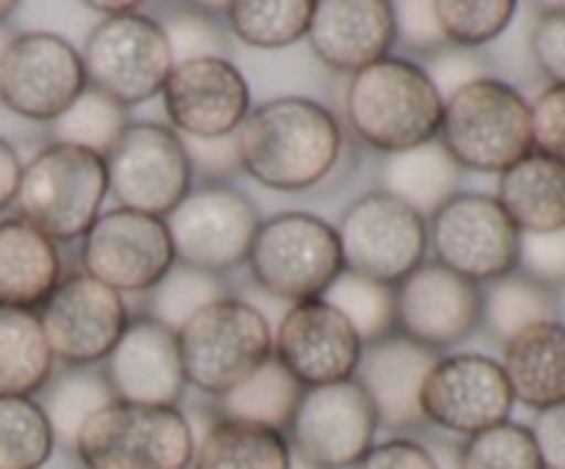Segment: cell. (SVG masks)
Returning <instances> with one entry per match:
<instances>
[{
  "label": "cell",
  "mask_w": 565,
  "mask_h": 469,
  "mask_svg": "<svg viewBox=\"0 0 565 469\" xmlns=\"http://www.w3.org/2000/svg\"><path fill=\"white\" fill-rule=\"evenodd\" d=\"M522 232L491 193L458 191L428 218L434 263L475 285H491L519 270Z\"/></svg>",
  "instance_id": "30bf717a"
},
{
  "label": "cell",
  "mask_w": 565,
  "mask_h": 469,
  "mask_svg": "<svg viewBox=\"0 0 565 469\" xmlns=\"http://www.w3.org/2000/svg\"><path fill=\"white\" fill-rule=\"evenodd\" d=\"M397 331L441 353L483 329V287L439 263H423L395 287Z\"/></svg>",
  "instance_id": "ffe728a7"
},
{
  "label": "cell",
  "mask_w": 565,
  "mask_h": 469,
  "mask_svg": "<svg viewBox=\"0 0 565 469\" xmlns=\"http://www.w3.org/2000/svg\"><path fill=\"white\" fill-rule=\"evenodd\" d=\"M497 202L522 235L565 230V163L533 149L500 174Z\"/></svg>",
  "instance_id": "484cf974"
},
{
  "label": "cell",
  "mask_w": 565,
  "mask_h": 469,
  "mask_svg": "<svg viewBox=\"0 0 565 469\" xmlns=\"http://www.w3.org/2000/svg\"><path fill=\"white\" fill-rule=\"evenodd\" d=\"M458 469H546L535 436L522 423H500L458 447Z\"/></svg>",
  "instance_id": "f35d334b"
},
{
  "label": "cell",
  "mask_w": 565,
  "mask_h": 469,
  "mask_svg": "<svg viewBox=\"0 0 565 469\" xmlns=\"http://www.w3.org/2000/svg\"><path fill=\"white\" fill-rule=\"evenodd\" d=\"M55 436L33 397H0V469H42L53 458Z\"/></svg>",
  "instance_id": "836d02e7"
},
{
  "label": "cell",
  "mask_w": 565,
  "mask_h": 469,
  "mask_svg": "<svg viewBox=\"0 0 565 469\" xmlns=\"http://www.w3.org/2000/svg\"><path fill=\"white\" fill-rule=\"evenodd\" d=\"M241 169L279 193L318 188L337 169L345 136L334 110L309 97L259 103L235 132Z\"/></svg>",
  "instance_id": "6da1fadb"
},
{
  "label": "cell",
  "mask_w": 565,
  "mask_h": 469,
  "mask_svg": "<svg viewBox=\"0 0 565 469\" xmlns=\"http://www.w3.org/2000/svg\"><path fill=\"white\" fill-rule=\"evenodd\" d=\"M22 180V160L17 149L0 136V213L17 202Z\"/></svg>",
  "instance_id": "681fc988"
},
{
  "label": "cell",
  "mask_w": 565,
  "mask_h": 469,
  "mask_svg": "<svg viewBox=\"0 0 565 469\" xmlns=\"http://www.w3.org/2000/svg\"><path fill=\"white\" fill-rule=\"evenodd\" d=\"M114 401L108 381L99 367H66L61 375H53L44 386V397L39 406L47 414L53 428L55 445L72 450L83 425L103 406Z\"/></svg>",
  "instance_id": "4dcf8cb0"
},
{
  "label": "cell",
  "mask_w": 565,
  "mask_h": 469,
  "mask_svg": "<svg viewBox=\"0 0 565 469\" xmlns=\"http://www.w3.org/2000/svg\"><path fill=\"white\" fill-rule=\"evenodd\" d=\"M36 315L55 362L66 367L103 364L130 323L125 298L83 270L64 276Z\"/></svg>",
  "instance_id": "2e32d148"
},
{
  "label": "cell",
  "mask_w": 565,
  "mask_h": 469,
  "mask_svg": "<svg viewBox=\"0 0 565 469\" xmlns=\"http://www.w3.org/2000/svg\"><path fill=\"white\" fill-rule=\"evenodd\" d=\"M430 58H434V66L425 72H428L430 81L436 83V88L441 92V97H450V94L456 92V88H461L463 83L480 77V66L469 50L445 47V50H439L436 55H430Z\"/></svg>",
  "instance_id": "bcb514c9"
},
{
  "label": "cell",
  "mask_w": 565,
  "mask_h": 469,
  "mask_svg": "<svg viewBox=\"0 0 565 469\" xmlns=\"http://www.w3.org/2000/svg\"><path fill=\"white\" fill-rule=\"evenodd\" d=\"M81 58L88 86L108 94L121 108L158 97L174 70L169 36L149 14L103 20L88 33Z\"/></svg>",
  "instance_id": "8fae6325"
},
{
  "label": "cell",
  "mask_w": 565,
  "mask_h": 469,
  "mask_svg": "<svg viewBox=\"0 0 565 469\" xmlns=\"http://www.w3.org/2000/svg\"><path fill=\"white\" fill-rule=\"evenodd\" d=\"M14 39V31H9L6 25H0V58H3L6 47H9V42Z\"/></svg>",
  "instance_id": "f5cc1de1"
},
{
  "label": "cell",
  "mask_w": 565,
  "mask_h": 469,
  "mask_svg": "<svg viewBox=\"0 0 565 469\" xmlns=\"http://www.w3.org/2000/svg\"><path fill=\"white\" fill-rule=\"evenodd\" d=\"M315 0H235L224 6L230 31L257 50H279L307 39Z\"/></svg>",
  "instance_id": "1f68e13d"
},
{
  "label": "cell",
  "mask_w": 565,
  "mask_h": 469,
  "mask_svg": "<svg viewBox=\"0 0 565 469\" xmlns=\"http://www.w3.org/2000/svg\"><path fill=\"white\" fill-rule=\"evenodd\" d=\"M191 158L193 171H207L210 180L230 174V171L241 169V158H237V141L235 136L230 138H213V141H196V138H182Z\"/></svg>",
  "instance_id": "7dc6e473"
},
{
  "label": "cell",
  "mask_w": 565,
  "mask_h": 469,
  "mask_svg": "<svg viewBox=\"0 0 565 469\" xmlns=\"http://www.w3.org/2000/svg\"><path fill=\"white\" fill-rule=\"evenodd\" d=\"M530 50L552 86H565V6H550L535 20Z\"/></svg>",
  "instance_id": "b9f144b4"
},
{
  "label": "cell",
  "mask_w": 565,
  "mask_h": 469,
  "mask_svg": "<svg viewBox=\"0 0 565 469\" xmlns=\"http://www.w3.org/2000/svg\"><path fill=\"white\" fill-rule=\"evenodd\" d=\"M445 97L423 64L386 55L351 75L345 119L364 147L384 154L406 152L439 138Z\"/></svg>",
  "instance_id": "7a4b0ae2"
},
{
  "label": "cell",
  "mask_w": 565,
  "mask_h": 469,
  "mask_svg": "<svg viewBox=\"0 0 565 469\" xmlns=\"http://www.w3.org/2000/svg\"><path fill=\"white\" fill-rule=\"evenodd\" d=\"M519 274L539 281L546 290L565 287V230L544 235H522L519 246Z\"/></svg>",
  "instance_id": "60d3db41"
},
{
  "label": "cell",
  "mask_w": 565,
  "mask_h": 469,
  "mask_svg": "<svg viewBox=\"0 0 565 469\" xmlns=\"http://www.w3.org/2000/svg\"><path fill=\"white\" fill-rule=\"evenodd\" d=\"M246 263L259 290L290 303L323 298L345 270L334 224L303 210L263 218Z\"/></svg>",
  "instance_id": "52a82bcc"
},
{
  "label": "cell",
  "mask_w": 565,
  "mask_h": 469,
  "mask_svg": "<svg viewBox=\"0 0 565 469\" xmlns=\"http://www.w3.org/2000/svg\"><path fill=\"white\" fill-rule=\"evenodd\" d=\"M64 279L58 243L25 218H0V309L39 312Z\"/></svg>",
  "instance_id": "cb8c5ba5"
},
{
  "label": "cell",
  "mask_w": 565,
  "mask_h": 469,
  "mask_svg": "<svg viewBox=\"0 0 565 469\" xmlns=\"http://www.w3.org/2000/svg\"><path fill=\"white\" fill-rule=\"evenodd\" d=\"M130 125L127 108H121L108 94L88 86L58 119L53 121V141L72 143V147L88 149V152L108 154L125 127Z\"/></svg>",
  "instance_id": "e575fe53"
},
{
  "label": "cell",
  "mask_w": 565,
  "mask_h": 469,
  "mask_svg": "<svg viewBox=\"0 0 565 469\" xmlns=\"http://www.w3.org/2000/svg\"><path fill=\"white\" fill-rule=\"evenodd\" d=\"M379 414L356 379L309 386L287 423L292 456L315 469H353L375 445Z\"/></svg>",
  "instance_id": "4fadbf2b"
},
{
  "label": "cell",
  "mask_w": 565,
  "mask_h": 469,
  "mask_svg": "<svg viewBox=\"0 0 565 469\" xmlns=\"http://www.w3.org/2000/svg\"><path fill=\"white\" fill-rule=\"evenodd\" d=\"M259 224L257 204L224 180L193 185L166 215L177 263L215 276L246 263Z\"/></svg>",
  "instance_id": "9c48e42d"
},
{
  "label": "cell",
  "mask_w": 565,
  "mask_h": 469,
  "mask_svg": "<svg viewBox=\"0 0 565 469\" xmlns=\"http://www.w3.org/2000/svg\"><path fill=\"white\" fill-rule=\"evenodd\" d=\"M88 88L81 50L50 31L14 33L0 58V105L53 125Z\"/></svg>",
  "instance_id": "5bb4252c"
},
{
  "label": "cell",
  "mask_w": 565,
  "mask_h": 469,
  "mask_svg": "<svg viewBox=\"0 0 565 469\" xmlns=\"http://www.w3.org/2000/svg\"><path fill=\"white\" fill-rule=\"evenodd\" d=\"M14 11H17L14 0H0V25H6V20H9Z\"/></svg>",
  "instance_id": "816d5d0a"
},
{
  "label": "cell",
  "mask_w": 565,
  "mask_h": 469,
  "mask_svg": "<svg viewBox=\"0 0 565 469\" xmlns=\"http://www.w3.org/2000/svg\"><path fill=\"white\" fill-rule=\"evenodd\" d=\"M381 191L392 193L423 218H430L447 199H452L461 185V166L447 154L439 138L406 152L386 154L381 171Z\"/></svg>",
  "instance_id": "4316f807"
},
{
  "label": "cell",
  "mask_w": 565,
  "mask_h": 469,
  "mask_svg": "<svg viewBox=\"0 0 565 469\" xmlns=\"http://www.w3.org/2000/svg\"><path fill=\"white\" fill-rule=\"evenodd\" d=\"M513 0H436L434 11L447 44L475 50L494 42L516 17Z\"/></svg>",
  "instance_id": "74e56055"
},
{
  "label": "cell",
  "mask_w": 565,
  "mask_h": 469,
  "mask_svg": "<svg viewBox=\"0 0 565 469\" xmlns=\"http://www.w3.org/2000/svg\"><path fill=\"white\" fill-rule=\"evenodd\" d=\"M108 193V163L103 154L50 141L22 166L14 204L20 218L55 243H72L97 221Z\"/></svg>",
  "instance_id": "5b68a950"
},
{
  "label": "cell",
  "mask_w": 565,
  "mask_h": 469,
  "mask_svg": "<svg viewBox=\"0 0 565 469\" xmlns=\"http://www.w3.org/2000/svg\"><path fill=\"white\" fill-rule=\"evenodd\" d=\"M92 11H99L103 14V20H110V17H127V14H138V3H110V0H105V3H86Z\"/></svg>",
  "instance_id": "f907efd6"
},
{
  "label": "cell",
  "mask_w": 565,
  "mask_h": 469,
  "mask_svg": "<svg viewBox=\"0 0 565 469\" xmlns=\"http://www.w3.org/2000/svg\"><path fill=\"white\" fill-rule=\"evenodd\" d=\"M395 6L397 42L419 55H436L439 50L450 47L436 20L434 3H392Z\"/></svg>",
  "instance_id": "ee69618b"
},
{
  "label": "cell",
  "mask_w": 565,
  "mask_h": 469,
  "mask_svg": "<svg viewBox=\"0 0 565 469\" xmlns=\"http://www.w3.org/2000/svg\"><path fill=\"white\" fill-rule=\"evenodd\" d=\"M307 39L320 64L356 75L392 55L397 44L395 6L390 0H315Z\"/></svg>",
  "instance_id": "603a6c76"
},
{
  "label": "cell",
  "mask_w": 565,
  "mask_h": 469,
  "mask_svg": "<svg viewBox=\"0 0 565 469\" xmlns=\"http://www.w3.org/2000/svg\"><path fill=\"white\" fill-rule=\"evenodd\" d=\"M188 386L215 401L274 359V331L254 303L226 296L177 331Z\"/></svg>",
  "instance_id": "277c9868"
},
{
  "label": "cell",
  "mask_w": 565,
  "mask_h": 469,
  "mask_svg": "<svg viewBox=\"0 0 565 469\" xmlns=\"http://www.w3.org/2000/svg\"><path fill=\"white\" fill-rule=\"evenodd\" d=\"M116 204L166 218L193 188V163L180 132L160 121H130L108 154Z\"/></svg>",
  "instance_id": "7c38bea8"
},
{
  "label": "cell",
  "mask_w": 565,
  "mask_h": 469,
  "mask_svg": "<svg viewBox=\"0 0 565 469\" xmlns=\"http://www.w3.org/2000/svg\"><path fill=\"white\" fill-rule=\"evenodd\" d=\"M535 445L546 469H565V403L539 412L533 428Z\"/></svg>",
  "instance_id": "c3c4849f"
},
{
  "label": "cell",
  "mask_w": 565,
  "mask_h": 469,
  "mask_svg": "<svg viewBox=\"0 0 565 469\" xmlns=\"http://www.w3.org/2000/svg\"><path fill=\"white\" fill-rule=\"evenodd\" d=\"M83 469H191L196 439L180 406L110 401L77 434Z\"/></svg>",
  "instance_id": "8992f818"
},
{
  "label": "cell",
  "mask_w": 565,
  "mask_h": 469,
  "mask_svg": "<svg viewBox=\"0 0 565 469\" xmlns=\"http://www.w3.org/2000/svg\"><path fill=\"white\" fill-rule=\"evenodd\" d=\"M290 469H315V467H309L307 461H301V458H296V456H292V463H290Z\"/></svg>",
  "instance_id": "db71d44e"
},
{
  "label": "cell",
  "mask_w": 565,
  "mask_h": 469,
  "mask_svg": "<svg viewBox=\"0 0 565 469\" xmlns=\"http://www.w3.org/2000/svg\"><path fill=\"white\" fill-rule=\"evenodd\" d=\"M177 265L166 218L114 207L97 215L81 243L83 274L114 292H149Z\"/></svg>",
  "instance_id": "9a60e30c"
},
{
  "label": "cell",
  "mask_w": 565,
  "mask_h": 469,
  "mask_svg": "<svg viewBox=\"0 0 565 469\" xmlns=\"http://www.w3.org/2000/svg\"><path fill=\"white\" fill-rule=\"evenodd\" d=\"M439 143L461 171L505 174L533 152L530 103L500 77H475L445 97Z\"/></svg>",
  "instance_id": "3957f363"
},
{
  "label": "cell",
  "mask_w": 565,
  "mask_h": 469,
  "mask_svg": "<svg viewBox=\"0 0 565 469\" xmlns=\"http://www.w3.org/2000/svg\"><path fill=\"white\" fill-rule=\"evenodd\" d=\"M439 356L441 353L408 340L401 331H392L364 345L353 379L367 392L381 428L397 430V434L423 428L425 417L419 406V392H423L425 375L439 362Z\"/></svg>",
  "instance_id": "7402d4cb"
},
{
  "label": "cell",
  "mask_w": 565,
  "mask_h": 469,
  "mask_svg": "<svg viewBox=\"0 0 565 469\" xmlns=\"http://www.w3.org/2000/svg\"><path fill=\"white\" fill-rule=\"evenodd\" d=\"M169 36L171 55L174 64L193 58H207V55H221L226 58V39L224 31L213 17L202 14V11H177L169 20L160 22Z\"/></svg>",
  "instance_id": "ab89813d"
},
{
  "label": "cell",
  "mask_w": 565,
  "mask_h": 469,
  "mask_svg": "<svg viewBox=\"0 0 565 469\" xmlns=\"http://www.w3.org/2000/svg\"><path fill=\"white\" fill-rule=\"evenodd\" d=\"M546 320H557V301L555 292L541 287L539 281L513 270L491 285H483V326L502 345L519 331Z\"/></svg>",
  "instance_id": "d6a6232c"
},
{
  "label": "cell",
  "mask_w": 565,
  "mask_h": 469,
  "mask_svg": "<svg viewBox=\"0 0 565 469\" xmlns=\"http://www.w3.org/2000/svg\"><path fill=\"white\" fill-rule=\"evenodd\" d=\"M292 450L281 430L218 417L193 452L191 469H290Z\"/></svg>",
  "instance_id": "83f0119b"
},
{
  "label": "cell",
  "mask_w": 565,
  "mask_h": 469,
  "mask_svg": "<svg viewBox=\"0 0 565 469\" xmlns=\"http://www.w3.org/2000/svg\"><path fill=\"white\" fill-rule=\"evenodd\" d=\"M301 392L303 386L276 359H270L215 403H218V417L243 419L285 434Z\"/></svg>",
  "instance_id": "f546056e"
},
{
  "label": "cell",
  "mask_w": 565,
  "mask_h": 469,
  "mask_svg": "<svg viewBox=\"0 0 565 469\" xmlns=\"http://www.w3.org/2000/svg\"><path fill=\"white\" fill-rule=\"evenodd\" d=\"M323 298L345 315L364 345L397 331L395 287L342 270Z\"/></svg>",
  "instance_id": "8d00e7d4"
},
{
  "label": "cell",
  "mask_w": 565,
  "mask_h": 469,
  "mask_svg": "<svg viewBox=\"0 0 565 469\" xmlns=\"http://www.w3.org/2000/svg\"><path fill=\"white\" fill-rule=\"evenodd\" d=\"M55 375V356L36 312L0 309V397H33Z\"/></svg>",
  "instance_id": "f1b7e54d"
},
{
  "label": "cell",
  "mask_w": 565,
  "mask_h": 469,
  "mask_svg": "<svg viewBox=\"0 0 565 469\" xmlns=\"http://www.w3.org/2000/svg\"><path fill=\"white\" fill-rule=\"evenodd\" d=\"M353 469H441L434 452L419 441L408 436H395L381 445H373V450L362 458Z\"/></svg>",
  "instance_id": "f6af8a7d"
},
{
  "label": "cell",
  "mask_w": 565,
  "mask_h": 469,
  "mask_svg": "<svg viewBox=\"0 0 565 469\" xmlns=\"http://www.w3.org/2000/svg\"><path fill=\"white\" fill-rule=\"evenodd\" d=\"M533 149L565 163V86H550L530 103Z\"/></svg>",
  "instance_id": "7bdbcfd3"
},
{
  "label": "cell",
  "mask_w": 565,
  "mask_h": 469,
  "mask_svg": "<svg viewBox=\"0 0 565 469\" xmlns=\"http://www.w3.org/2000/svg\"><path fill=\"white\" fill-rule=\"evenodd\" d=\"M362 351V337L326 298L290 303L274 334V359L303 390L353 379Z\"/></svg>",
  "instance_id": "d6986e66"
},
{
  "label": "cell",
  "mask_w": 565,
  "mask_h": 469,
  "mask_svg": "<svg viewBox=\"0 0 565 469\" xmlns=\"http://www.w3.org/2000/svg\"><path fill=\"white\" fill-rule=\"evenodd\" d=\"M334 230L348 274L381 285L397 287L428 254V218L381 188L353 199Z\"/></svg>",
  "instance_id": "ba28073f"
},
{
  "label": "cell",
  "mask_w": 565,
  "mask_h": 469,
  "mask_svg": "<svg viewBox=\"0 0 565 469\" xmlns=\"http://www.w3.org/2000/svg\"><path fill=\"white\" fill-rule=\"evenodd\" d=\"M502 373L513 401L533 412L565 403V326L546 320L519 331L505 342Z\"/></svg>",
  "instance_id": "d4e9b609"
},
{
  "label": "cell",
  "mask_w": 565,
  "mask_h": 469,
  "mask_svg": "<svg viewBox=\"0 0 565 469\" xmlns=\"http://www.w3.org/2000/svg\"><path fill=\"white\" fill-rule=\"evenodd\" d=\"M160 94L171 130L196 141L235 136L252 114L246 75L221 55L174 64Z\"/></svg>",
  "instance_id": "ac0fdd59"
},
{
  "label": "cell",
  "mask_w": 565,
  "mask_h": 469,
  "mask_svg": "<svg viewBox=\"0 0 565 469\" xmlns=\"http://www.w3.org/2000/svg\"><path fill=\"white\" fill-rule=\"evenodd\" d=\"M99 370L114 401L138 406H177L188 386L177 331L166 329L149 315L130 318L125 334Z\"/></svg>",
  "instance_id": "44dd1931"
},
{
  "label": "cell",
  "mask_w": 565,
  "mask_h": 469,
  "mask_svg": "<svg viewBox=\"0 0 565 469\" xmlns=\"http://www.w3.org/2000/svg\"><path fill=\"white\" fill-rule=\"evenodd\" d=\"M226 296L230 292H226V285L221 276L204 274V270L196 268H185V265L177 263L147 292V309H143V315L163 323L166 329L180 331L182 323H188L199 309H204L207 303Z\"/></svg>",
  "instance_id": "d590c367"
},
{
  "label": "cell",
  "mask_w": 565,
  "mask_h": 469,
  "mask_svg": "<svg viewBox=\"0 0 565 469\" xmlns=\"http://www.w3.org/2000/svg\"><path fill=\"white\" fill-rule=\"evenodd\" d=\"M513 392L502 364L483 353L439 356L428 370L419 392L425 423L461 436L508 423L513 412Z\"/></svg>",
  "instance_id": "e0dca14e"
}]
</instances>
